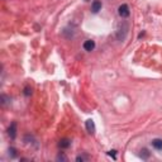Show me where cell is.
Returning <instances> with one entry per match:
<instances>
[{
    "label": "cell",
    "mask_w": 162,
    "mask_h": 162,
    "mask_svg": "<svg viewBox=\"0 0 162 162\" xmlns=\"http://www.w3.org/2000/svg\"><path fill=\"white\" fill-rule=\"evenodd\" d=\"M99 10H101V2L100 0H94L93 4H91V12L98 13Z\"/></svg>",
    "instance_id": "4"
},
{
    "label": "cell",
    "mask_w": 162,
    "mask_h": 162,
    "mask_svg": "<svg viewBox=\"0 0 162 162\" xmlns=\"http://www.w3.org/2000/svg\"><path fill=\"white\" fill-rule=\"evenodd\" d=\"M152 146L156 149H162V139H160V138L153 139V141H152Z\"/></svg>",
    "instance_id": "8"
},
{
    "label": "cell",
    "mask_w": 162,
    "mask_h": 162,
    "mask_svg": "<svg viewBox=\"0 0 162 162\" xmlns=\"http://www.w3.org/2000/svg\"><path fill=\"white\" fill-rule=\"evenodd\" d=\"M86 158H88V157H85V156H79V157L76 158V161L80 162V161H84V160H86Z\"/></svg>",
    "instance_id": "13"
},
{
    "label": "cell",
    "mask_w": 162,
    "mask_h": 162,
    "mask_svg": "<svg viewBox=\"0 0 162 162\" xmlns=\"http://www.w3.org/2000/svg\"><path fill=\"white\" fill-rule=\"evenodd\" d=\"M118 13H119V15L122 18H128L129 14H131V12H129V6L127 4H122L119 8H118Z\"/></svg>",
    "instance_id": "2"
},
{
    "label": "cell",
    "mask_w": 162,
    "mask_h": 162,
    "mask_svg": "<svg viewBox=\"0 0 162 162\" xmlns=\"http://www.w3.org/2000/svg\"><path fill=\"white\" fill-rule=\"evenodd\" d=\"M8 134L10 136V138H15V136H17V123L15 122L10 124V127L8 129Z\"/></svg>",
    "instance_id": "3"
},
{
    "label": "cell",
    "mask_w": 162,
    "mask_h": 162,
    "mask_svg": "<svg viewBox=\"0 0 162 162\" xmlns=\"http://www.w3.org/2000/svg\"><path fill=\"white\" fill-rule=\"evenodd\" d=\"M141 157L143 158V160H146V158H148L149 157V152L146 149V148H143L142 151H141Z\"/></svg>",
    "instance_id": "9"
},
{
    "label": "cell",
    "mask_w": 162,
    "mask_h": 162,
    "mask_svg": "<svg viewBox=\"0 0 162 162\" xmlns=\"http://www.w3.org/2000/svg\"><path fill=\"white\" fill-rule=\"evenodd\" d=\"M58 146L61 148H69L71 146V141H70V139H67V138H63V139H61V141H60Z\"/></svg>",
    "instance_id": "7"
},
{
    "label": "cell",
    "mask_w": 162,
    "mask_h": 162,
    "mask_svg": "<svg viewBox=\"0 0 162 162\" xmlns=\"http://www.w3.org/2000/svg\"><path fill=\"white\" fill-rule=\"evenodd\" d=\"M84 48H85V51H93L94 48H95V42L94 41H91V39H89V41H85L84 42Z\"/></svg>",
    "instance_id": "5"
},
{
    "label": "cell",
    "mask_w": 162,
    "mask_h": 162,
    "mask_svg": "<svg viewBox=\"0 0 162 162\" xmlns=\"http://www.w3.org/2000/svg\"><path fill=\"white\" fill-rule=\"evenodd\" d=\"M57 161H65V162H66V161H67V157L65 156L63 153H61V155L57 156Z\"/></svg>",
    "instance_id": "11"
},
{
    "label": "cell",
    "mask_w": 162,
    "mask_h": 162,
    "mask_svg": "<svg viewBox=\"0 0 162 162\" xmlns=\"http://www.w3.org/2000/svg\"><path fill=\"white\" fill-rule=\"evenodd\" d=\"M128 33V24L125 23V22H123L122 24H119V28H118V32H117V38L119 41H123L125 38Z\"/></svg>",
    "instance_id": "1"
},
{
    "label": "cell",
    "mask_w": 162,
    "mask_h": 162,
    "mask_svg": "<svg viewBox=\"0 0 162 162\" xmlns=\"http://www.w3.org/2000/svg\"><path fill=\"white\" fill-rule=\"evenodd\" d=\"M24 94H26L27 96H28V95H30V94H32V89H29L28 86H27V88L24 89Z\"/></svg>",
    "instance_id": "12"
},
{
    "label": "cell",
    "mask_w": 162,
    "mask_h": 162,
    "mask_svg": "<svg viewBox=\"0 0 162 162\" xmlns=\"http://www.w3.org/2000/svg\"><path fill=\"white\" fill-rule=\"evenodd\" d=\"M86 129H88V132L90 134H94L95 133V124H94V122L91 119L86 121Z\"/></svg>",
    "instance_id": "6"
},
{
    "label": "cell",
    "mask_w": 162,
    "mask_h": 162,
    "mask_svg": "<svg viewBox=\"0 0 162 162\" xmlns=\"http://www.w3.org/2000/svg\"><path fill=\"white\" fill-rule=\"evenodd\" d=\"M9 155H10V157H15L17 156V149L15 148H9Z\"/></svg>",
    "instance_id": "10"
}]
</instances>
